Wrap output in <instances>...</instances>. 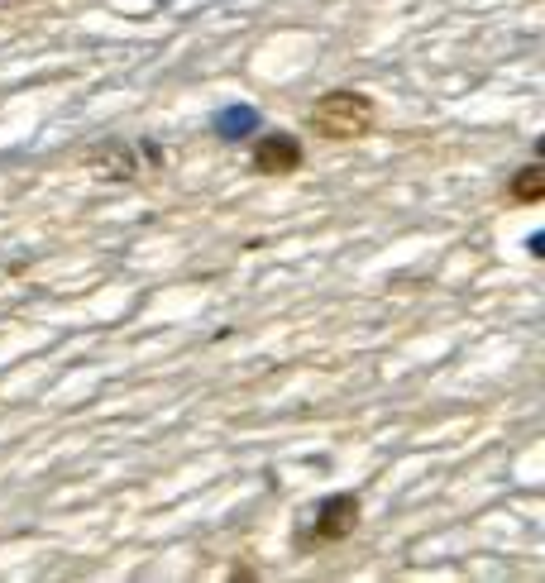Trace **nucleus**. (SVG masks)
<instances>
[{"instance_id":"nucleus-3","label":"nucleus","mask_w":545,"mask_h":583,"mask_svg":"<svg viewBox=\"0 0 545 583\" xmlns=\"http://www.w3.org/2000/svg\"><path fill=\"white\" fill-rule=\"evenodd\" d=\"M302 139L297 134H263V139H254V173L259 177H292L297 168H302Z\"/></svg>"},{"instance_id":"nucleus-4","label":"nucleus","mask_w":545,"mask_h":583,"mask_svg":"<svg viewBox=\"0 0 545 583\" xmlns=\"http://www.w3.org/2000/svg\"><path fill=\"white\" fill-rule=\"evenodd\" d=\"M545 196V168L541 163H526L522 173L507 182V201H517V206H536Z\"/></svg>"},{"instance_id":"nucleus-1","label":"nucleus","mask_w":545,"mask_h":583,"mask_svg":"<svg viewBox=\"0 0 545 583\" xmlns=\"http://www.w3.org/2000/svg\"><path fill=\"white\" fill-rule=\"evenodd\" d=\"M373 120H378V106H373L364 91H326L311 106V115H306V125L316 130V139H326V144L364 139L373 130Z\"/></svg>"},{"instance_id":"nucleus-2","label":"nucleus","mask_w":545,"mask_h":583,"mask_svg":"<svg viewBox=\"0 0 545 583\" xmlns=\"http://www.w3.org/2000/svg\"><path fill=\"white\" fill-rule=\"evenodd\" d=\"M359 512H364V507H359V497H354V493L326 497V502L316 507V521H311L302 536H297V545H302V550H311V545H335V540L354 536Z\"/></svg>"}]
</instances>
